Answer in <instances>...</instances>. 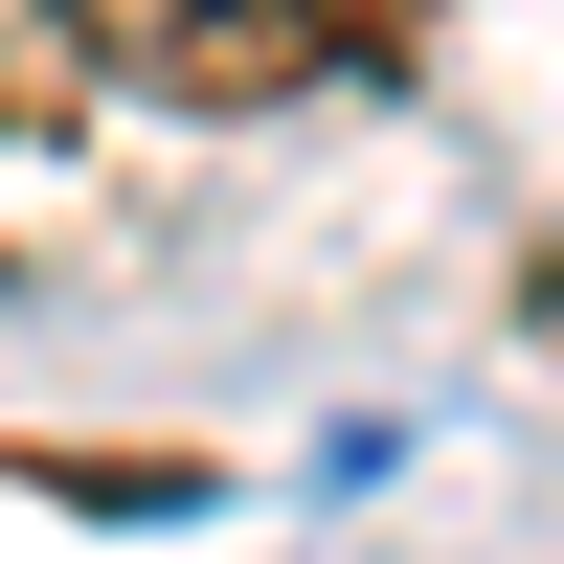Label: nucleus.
Returning <instances> with one entry per match:
<instances>
[{"mask_svg":"<svg viewBox=\"0 0 564 564\" xmlns=\"http://www.w3.org/2000/svg\"><path fill=\"white\" fill-rule=\"evenodd\" d=\"M452 0H159L135 23V90L159 113H294V90H384Z\"/></svg>","mask_w":564,"mask_h":564,"instance_id":"obj_1","label":"nucleus"}]
</instances>
